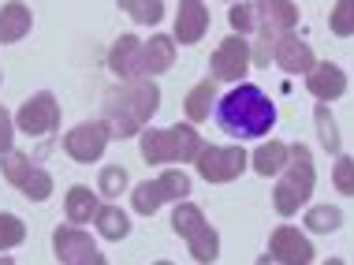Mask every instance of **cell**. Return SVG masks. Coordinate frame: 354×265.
I'll return each mask as SVG.
<instances>
[{"instance_id": "16", "label": "cell", "mask_w": 354, "mask_h": 265, "mask_svg": "<svg viewBox=\"0 0 354 265\" xmlns=\"http://www.w3.org/2000/svg\"><path fill=\"white\" fill-rule=\"evenodd\" d=\"M176 37L171 34H153L149 42H142V75L146 79H157V75H165L176 68Z\"/></svg>"}, {"instance_id": "37", "label": "cell", "mask_w": 354, "mask_h": 265, "mask_svg": "<svg viewBox=\"0 0 354 265\" xmlns=\"http://www.w3.org/2000/svg\"><path fill=\"white\" fill-rule=\"evenodd\" d=\"M15 116L0 105V154H8V149H15Z\"/></svg>"}, {"instance_id": "1", "label": "cell", "mask_w": 354, "mask_h": 265, "mask_svg": "<svg viewBox=\"0 0 354 265\" xmlns=\"http://www.w3.org/2000/svg\"><path fill=\"white\" fill-rule=\"evenodd\" d=\"M276 120H280V112H276L272 98L257 82H235L224 98H216V124L235 142L272 135Z\"/></svg>"}, {"instance_id": "12", "label": "cell", "mask_w": 354, "mask_h": 265, "mask_svg": "<svg viewBox=\"0 0 354 265\" xmlns=\"http://www.w3.org/2000/svg\"><path fill=\"white\" fill-rule=\"evenodd\" d=\"M306 90L313 93V101L332 105L336 98L347 93V71H343L339 64H332V60H317L310 71H306Z\"/></svg>"}, {"instance_id": "2", "label": "cell", "mask_w": 354, "mask_h": 265, "mask_svg": "<svg viewBox=\"0 0 354 265\" xmlns=\"http://www.w3.org/2000/svg\"><path fill=\"white\" fill-rule=\"evenodd\" d=\"M160 109V86L157 79H131L120 82L104 93V124H109L112 138H138L142 127H149V120Z\"/></svg>"}, {"instance_id": "18", "label": "cell", "mask_w": 354, "mask_h": 265, "mask_svg": "<svg viewBox=\"0 0 354 265\" xmlns=\"http://www.w3.org/2000/svg\"><path fill=\"white\" fill-rule=\"evenodd\" d=\"M93 228H97L101 239H109V243H123L131 235V213L123 210V205L116 202H101L97 205V213H93Z\"/></svg>"}, {"instance_id": "4", "label": "cell", "mask_w": 354, "mask_h": 265, "mask_svg": "<svg viewBox=\"0 0 354 265\" xmlns=\"http://www.w3.org/2000/svg\"><path fill=\"white\" fill-rule=\"evenodd\" d=\"M313 187H317V168H313V154L306 142H287V165L276 176L272 187V205L280 217L302 213V205L310 202Z\"/></svg>"}, {"instance_id": "22", "label": "cell", "mask_w": 354, "mask_h": 265, "mask_svg": "<svg viewBox=\"0 0 354 265\" xmlns=\"http://www.w3.org/2000/svg\"><path fill=\"white\" fill-rule=\"evenodd\" d=\"M116 8H120V12L131 19V23L149 26V30H157V26H160V19L168 15L165 0H116Z\"/></svg>"}, {"instance_id": "26", "label": "cell", "mask_w": 354, "mask_h": 265, "mask_svg": "<svg viewBox=\"0 0 354 265\" xmlns=\"http://www.w3.org/2000/svg\"><path fill=\"white\" fill-rule=\"evenodd\" d=\"M302 224H306V232H313V235H332V232L343 228V210L339 205H310L302 217Z\"/></svg>"}, {"instance_id": "3", "label": "cell", "mask_w": 354, "mask_h": 265, "mask_svg": "<svg viewBox=\"0 0 354 265\" xmlns=\"http://www.w3.org/2000/svg\"><path fill=\"white\" fill-rule=\"evenodd\" d=\"M205 149V138L194 124H171V127H142L138 131V154L146 165H194Z\"/></svg>"}, {"instance_id": "5", "label": "cell", "mask_w": 354, "mask_h": 265, "mask_svg": "<svg viewBox=\"0 0 354 265\" xmlns=\"http://www.w3.org/2000/svg\"><path fill=\"white\" fill-rule=\"evenodd\" d=\"M194 168L205 183H235L250 168V154L243 149V142H235V146H213V142H205Z\"/></svg>"}, {"instance_id": "6", "label": "cell", "mask_w": 354, "mask_h": 265, "mask_svg": "<svg viewBox=\"0 0 354 265\" xmlns=\"http://www.w3.org/2000/svg\"><path fill=\"white\" fill-rule=\"evenodd\" d=\"M15 131L19 135H30V138H45L53 131H60V105H56V93L49 90H37L23 101L15 112Z\"/></svg>"}, {"instance_id": "8", "label": "cell", "mask_w": 354, "mask_h": 265, "mask_svg": "<svg viewBox=\"0 0 354 265\" xmlns=\"http://www.w3.org/2000/svg\"><path fill=\"white\" fill-rule=\"evenodd\" d=\"M250 68V37L243 34H227L209 56V79L216 82H243V75Z\"/></svg>"}, {"instance_id": "20", "label": "cell", "mask_w": 354, "mask_h": 265, "mask_svg": "<svg viewBox=\"0 0 354 265\" xmlns=\"http://www.w3.org/2000/svg\"><path fill=\"white\" fill-rule=\"evenodd\" d=\"M213 105H216V79H202L194 82L183 101V112H187V124H205L209 116H213Z\"/></svg>"}, {"instance_id": "21", "label": "cell", "mask_w": 354, "mask_h": 265, "mask_svg": "<svg viewBox=\"0 0 354 265\" xmlns=\"http://www.w3.org/2000/svg\"><path fill=\"white\" fill-rule=\"evenodd\" d=\"M283 165H287V142H280V138H261V146L250 154V168L265 179L280 176Z\"/></svg>"}, {"instance_id": "31", "label": "cell", "mask_w": 354, "mask_h": 265, "mask_svg": "<svg viewBox=\"0 0 354 265\" xmlns=\"http://www.w3.org/2000/svg\"><path fill=\"white\" fill-rule=\"evenodd\" d=\"M19 194L26 198V202H49L53 194V176L45 172V168H30V176L23 179V187H19Z\"/></svg>"}, {"instance_id": "43", "label": "cell", "mask_w": 354, "mask_h": 265, "mask_svg": "<svg viewBox=\"0 0 354 265\" xmlns=\"http://www.w3.org/2000/svg\"><path fill=\"white\" fill-rule=\"evenodd\" d=\"M224 4H235V0H224Z\"/></svg>"}, {"instance_id": "32", "label": "cell", "mask_w": 354, "mask_h": 265, "mask_svg": "<svg viewBox=\"0 0 354 265\" xmlns=\"http://www.w3.org/2000/svg\"><path fill=\"white\" fill-rule=\"evenodd\" d=\"M23 239H26V224H23V217H15V213H0V254L15 250Z\"/></svg>"}, {"instance_id": "10", "label": "cell", "mask_w": 354, "mask_h": 265, "mask_svg": "<svg viewBox=\"0 0 354 265\" xmlns=\"http://www.w3.org/2000/svg\"><path fill=\"white\" fill-rule=\"evenodd\" d=\"M313 243L310 235L302 228H295V224H280V228H272L269 235V258L276 265H313Z\"/></svg>"}, {"instance_id": "14", "label": "cell", "mask_w": 354, "mask_h": 265, "mask_svg": "<svg viewBox=\"0 0 354 265\" xmlns=\"http://www.w3.org/2000/svg\"><path fill=\"white\" fill-rule=\"evenodd\" d=\"M205 34H209V8H205V0H179L176 26H171L176 45H198Z\"/></svg>"}, {"instance_id": "7", "label": "cell", "mask_w": 354, "mask_h": 265, "mask_svg": "<svg viewBox=\"0 0 354 265\" xmlns=\"http://www.w3.org/2000/svg\"><path fill=\"white\" fill-rule=\"evenodd\" d=\"M109 142H112V131L104 120H82V124H75L64 135V154L75 165H97L104 157V149H109Z\"/></svg>"}, {"instance_id": "40", "label": "cell", "mask_w": 354, "mask_h": 265, "mask_svg": "<svg viewBox=\"0 0 354 265\" xmlns=\"http://www.w3.org/2000/svg\"><path fill=\"white\" fill-rule=\"evenodd\" d=\"M324 265H347V262H343V258H328V262H324Z\"/></svg>"}, {"instance_id": "11", "label": "cell", "mask_w": 354, "mask_h": 265, "mask_svg": "<svg viewBox=\"0 0 354 265\" xmlns=\"http://www.w3.org/2000/svg\"><path fill=\"white\" fill-rule=\"evenodd\" d=\"M104 64H109V71L116 75L120 82L142 79V37L138 34H120L116 42L109 45Z\"/></svg>"}, {"instance_id": "42", "label": "cell", "mask_w": 354, "mask_h": 265, "mask_svg": "<svg viewBox=\"0 0 354 265\" xmlns=\"http://www.w3.org/2000/svg\"><path fill=\"white\" fill-rule=\"evenodd\" d=\"M153 265H171V262H165V258H160V262H153Z\"/></svg>"}, {"instance_id": "15", "label": "cell", "mask_w": 354, "mask_h": 265, "mask_svg": "<svg viewBox=\"0 0 354 265\" xmlns=\"http://www.w3.org/2000/svg\"><path fill=\"white\" fill-rule=\"evenodd\" d=\"M254 8L257 30H272V34H287L299 26V4L295 0H246Z\"/></svg>"}, {"instance_id": "35", "label": "cell", "mask_w": 354, "mask_h": 265, "mask_svg": "<svg viewBox=\"0 0 354 265\" xmlns=\"http://www.w3.org/2000/svg\"><path fill=\"white\" fill-rule=\"evenodd\" d=\"M276 37L272 30H254V42H250V64L257 68H269L272 64V53H276Z\"/></svg>"}, {"instance_id": "24", "label": "cell", "mask_w": 354, "mask_h": 265, "mask_svg": "<svg viewBox=\"0 0 354 265\" xmlns=\"http://www.w3.org/2000/svg\"><path fill=\"white\" fill-rule=\"evenodd\" d=\"M313 127H317V138H321V146L328 149V154H343L339 124H336V116H332V109L324 105V101H317V105H313Z\"/></svg>"}, {"instance_id": "39", "label": "cell", "mask_w": 354, "mask_h": 265, "mask_svg": "<svg viewBox=\"0 0 354 265\" xmlns=\"http://www.w3.org/2000/svg\"><path fill=\"white\" fill-rule=\"evenodd\" d=\"M257 265H272V258H269V254H261V258H257Z\"/></svg>"}, {"instance_id": "23", "label": "cell", "mask_w": 354, "mask_h": 265, "mask_svg": "<svg viewBox=\"0 0 354 265\" xmlns=\"http://www.w3.org/2000/svg\"><path fill=\"white\" fill-rule=\"evenodd\" d=\"M205 213H202V205L198 202H176V210H171V232L179 235V239H190L194 232H202L205 228Z\"/></svg>"}, {"instance_id": "27", "label": "cell", "mask_w": 354, "mask_h": 265, "mask_svg": "<svg viewBox=\"0 0 354 265\" xmlns=\"http://www.w3.org/2000/svg\"><path fill=\"white\" fill-rule=\"evenodd\" d=\"M187 250H190V258H194L198 265H213L220 258V232L213 228V224H205L202 232H194L187 239Z\"/></svg>"}, {"instance_id": "30", "label": "cell", "mask_w": 354, "mask_h": 265, "mask_svg": "<svg viewBox=\"0 0 354 265\" xmlns=\"http://www.w3.org/2000/svg\"><path fill=\"white\" fill-rule=\"evenodd\" d=\"M34 161L26 154H19V149H8V154H0V176H4V183H12L15 191L23 187V179L30 176Z\"/></svg>"}, {"instance_id": "25", "label": "cell", "mask_w": 354, "mask_h": 265, "mask_svg": "<svg viewBox=\"0 0 354 265\" xmlns=\"http://www.w3.org/2000/svg\"><path fill=\"white\" fill-rule=\"evenodd\" d=\"M165 205V194H160L157 179H142V183L131 187V213L138 217H157V210Z\"/></svg>"}, {"instance_id": "28", "label": "cell", "mask_w": 354, "mask_h": 265, "mask_svg": "<svg viewBox=\"0 0 354 265\" xmlns=\"http://www.w3.org/2000/svg\"><path fill=\"white\" fill-rule=\"evenodd\" d=\"M131 191V176L123 165H104L97 172V194L104 198V202H116L120 194Z\"/></svg>"}, {"instance_id": "29", "label": "cell", "mask_w": 354, "mask_h": 265, "mask_svg": "<svg viewBox=\"0 0 354 265\" xmlns=\"http://www.w3.org/2000/svg\"><path fill=\"white\" fill-rule=\"evenodd\" d=\"M160 183V194H165V202H187L190 198V176L183 172V168H165V172L157 176Z\"/></svg>"}, {"instance_id": "34", "label": "cell", "mask_w": 354, "mask_h": 265, "mask_svg": "<svg viewBox=\"0 0 354 265\" xmlns=\"http://www.w3.org/2000/svg\"><path fill=\"white\" fill-rule=\"evenodd\" d=\"M332 187L339 194L354 198V157L351 154H336V165H332Z\"/></svg>"}, {"instance_id": "9", "label": "cell", "mask_w": 354, "mask_h": 265, "mask_svg": "<svg viewBox=\"0 0 354 265\" xmlns=\"http://www.w3.org/2000/svg\"><path fill=\"white\" fill-rule=\"evenodd\" d=\"M53 254L60 265H93L101 258V247L79 224H56L53 228Z\"/></svg>"}, {"instance_id": "13", "label": "cell", "mask_w": 354, "mask_h": 265, "mask_svg": "<svg viewBox=\"0 0 354 265\" xmlns=\"http://www.w3.org/2000/svg\"><path fill=\"white\" fill-rule=\"evenodd\" d=\"M276 68L287 71V75H306L317 64V56H313V45L306 42V37H299L295 30H287L276 37V53H272Z\"/></svg>"}, {"instance_id": "44", "label": "cell", "mask_w": 354, "mask_h": 265, "mask_svg": "<svg viewBox=\"0 0 354 265\" xmlns=\"http://www.w3.org/2000/svg\"><path fill=\"white\" fill-rule=\"evenodd\" d=\"M0 82H4V75H0Z\"/></svg>"}, {"instance_id": "19", "label": "cell", "mask_w": 354, "mask_h": 265, "mask_svg": "<svg viewBox=\"0 0 354 265\" xmlns=\"http://www.w3.org/2000/svg\"><path fill=\"white\" fill-rule=\"evenodd\" d=\"M101 205V194H93V187L86 183H75L68 194H64V217H68V224H93V213H97Z\"/></svg>"}, {"instance_id": "38", "label": "cell", "mask_w": 354, "mask_h": 265, "mask_svg": "<svg viewBox=\"0 0 354 265\" xmlns=\"http://www.w3.org/2000/svg\"><path fill=\"white\" fill-rule=\"evenodd\" d=\"M0 265H15V258L12 254H0Z\"/></svg>"}, {"instance_id": "36", "label": "cell", "mask_w": 354, "mask_h": 265, "mask_svg": "<svg viewBox=\"0 0 354 265\" xmlns=\"http://www.w3.org/2000/svg\"><path fill=\"white\" fill-rule=\"evenodd\" d=\"M227 23H232V34H243V37H250V34L257 30L254 8L246 4V0H235V4L227 8Z\"/></svg>"}, {"instance_id": "41", "label": "cell", "mask_w": 354, "mask_h": 265, "mask_svg": "<svg viewBox=\"0 0 354 265\" xmlns=\"http://www.w3.org/2000/svg\"><path fill=\"white\" fill-rule=\"evenodd\" d=\"M93 265H109V258H104V254H101V258H97V262H93Z\"/></svg>"}, {"instance_id": "33", "label": "cell", "mask_w": 354, "mask_h": 265, "mask_svg": "<svg viewBox=\"0 0 354 265\" xmlns=\"http://www.w3.org/2000/svg\"><path fill=\"white\" fill-rule=\"evenodd\" d=\"M328 30L336 37H354V0H336V4H332Z\"/></svg>"}, {"instance_id": "17", "label": "cell", "mask_w": 354, "mask_h": 265, "mask_svg": "<svg viewBox=\"0 0 354 265\" xmlns=\"http://www.w3.org/2000/svg\"><path fill=\"white\" fill-rule=\"evenodd\" d=\"M34 30V12L23 0H4L0 4V45H15Z\"/></svg>"}]
</instances>
